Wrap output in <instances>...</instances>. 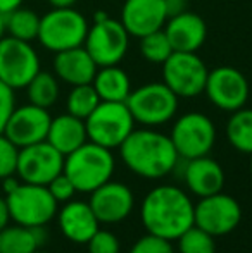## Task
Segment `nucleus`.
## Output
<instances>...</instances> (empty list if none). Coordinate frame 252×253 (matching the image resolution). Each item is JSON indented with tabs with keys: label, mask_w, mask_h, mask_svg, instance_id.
Instances as JSON below:
<instances>
[{
	"label": "nucleus",
	"mask_w": 252,
	"mask_h": 253,
	"mask_svg": "<svg viewBox=\"0 0 252 253\" xmlns=\"http://www.w3.org/2000/svg\"><path fill=\"white\" fill-rule=\"evenodd\" d=\"M194 202L182 188L162 184L145 195L140 219L147 233L176 241L194 226Z\"/></svg>",
	"instance_id": "nucleus-1"
},
{
	"label": "nucleus",
	"mask_w": 252,
	"mask_h": 253,
	"mask_svg": "<svg viewBox=\"0 0 252 253\" xmlns=\"http://www.w3.org/2000/svg\"><path fill=\"white\" fill-rule=\"evenodd\" d=\"M118 150L123 164L144 179H161L180 162L171 138L154 127L133 129Z\"/></svg>",
	"instance_id": "nucleus-2"
},
{
	"label": "nucleus",
	"mask_w": 252,
	"mask_h": 253,
	"mask_svg": "<svg viewBox=\"0 0 252 253\" xmlns=\"http://www.w3.org/2000/svg\"><path fill=\"white\" fill-rule=\"evenodd\" d=\"M114 167L116 160L112 150L94 141H87L64 157L62 172L73 181L76 191L92 193L99 186L111 181Z\"/></svg>",
	"instance_id": "nucleus-3"
},
{
	"label": "nucleus",
	"mask_w": 252,
	"mask_h": 253,
	"mask_svg": "<svg viewBox=\"0 0 252 253\" xmlns=\"http://www.w3.org/2000/svg\"><path fill=\"white\" fill-rule=\"evenodd\" d=\"M87 17L74 7L52 9L40 17L37 40L47 50L57 53L69 48L83 47L88 35Z\"/></svg>",
	"instance_id": "nucleus-4"
},
{
	"label": "nucleus",
	"mask_w": 252,
	"mask_h": 253,
	"mask_svg": "<svg viewBox=\"0 0 252 253\" xmlns=\"http://www.w3.org/2000/svg\"><path fill=\"white\" fill-rule=\"evenodd\" d=\"M180 98L166 86L162 81L145 83L133 88L126 105L133 116L135 123L144 127H157L175 119L178 112Z\"/></svg>",
	"instance_id": "nucleus-5"
},
{
	"label": "nucleus",
	"mask_w": 252,
	"mask_h": 253,
	"mask_svg": "<svg viewBox=\"0 0 252 253\" xmlns=\"http://www.w3.org/2000/svg\"><path fill=\"white\" fill-rule=\"evenodd\" d=\"M135 119L126 102H101L85 119L88 141L114 150L135 129Z\"/></svg>",
	"instance_id": "nucleus-6"
},
{
	"label": "nucleus",
	"mask_w": 252,
	"mask_h": 253,
	"mask_svg": "<svg viewBox=\"0 0 252 253\" xmlns=\"http://www.w3.org/2000/svg\"><path fill=\"white\" fill-rule=\"evenodd\" d=\"M83 47L99 67L116 66L125 59L130 47V35L119 19L105 12H97L94 24L88 28Z\"/></svg>",
	"instance_id": "nucleus-7"
},
{
	"label": "nucleus",
	"mask_w": 252,
	"mask_h": 253,
	"mask_svg": "<svg viewBox=\"0 0 252 253\" xmlns=\"http://www.w3.org/2000/svg\"><path fill=\"white\" fill-rule=\"evenodd\" d=\"M5 202L10 219L19 226L40 227L57 215L59 203L50 195L49 188L42 184L21 183L16 190L7 193Z\"/></svg>",
	"instance_id": "nucleus-8"
},
{
	"label": "nucleus",
	"mask_w": 252,
	"mask_h": 253,
	"mask_svg": "<svg viewBox=\"0 0 252 253\" xmlns=\"http://www.w3.org/2000/svg\"><path fill=\"white\" fill-rule=\"evenodd\" d=\"M169 138L180 159L192 160L211 153L216 143V126L205 114L185 112L175 121Z\"/></svg>",
	"instance_id": "nucleus-9"
},
{
	"label": "nucleus",
	"mask_w": 252,
	"mask_h": 253,
	"mask_svg": "<svg viewBox=\"0 0 252 253\" xmlns=\"http://www.w3.org/2000/svg\"><path fill=\"white\" fill-rule=\"evenodd\" d=\"M209 69L195 52H173L162 64V83L178 98L204 93Z\"/></svg>",
	"instance_id": "nucleus-10"
},
{
	"label": "nucleus",
	"mask_w": 252,
	"mask_h": 253,
	"mask_svg": "<svg viewBox=\"0 0 252 253\" xmlns=\"http://www.w3.org/2000/svg\"><path fill=\"white\" fill-rule=\"evenodd\" d=\"M40 57L31 42H23L9 35L0 40V81L9 88L23 90L40 71Z\"/></svg>",
	"instance_id": "nucleus-11"
},
{
	"label": "nucleus",
	"mask_w": 252,
	"mask_h": 253,
	"mask_svg": "<svg viewBox=\"0 0 252 253\" xmlns=\"http://www.w3.org/2000/svg\"><path fill=\"white\" fill-rule=\"evenodd\" d=\"M249 81L242 71L232 66H219L209 71L204 95L207 100L223 112H235L246 107L249 100Z\"/></svg>",
	"instance_id": "nucleus-12"
},
{
	"label": "nucleus",
	"mask_w": 252,
	"mask_h": 253,
	"mask_svg": "<svg viewBox=\"0 0 252 253\" xmlns=\"http://www.w3.org/2000/svg\"><path fill=\"white\" fill-rule=\"evenodd\" d=\"M242 220V207L230 195L223 191L209 195L195 203L194 209V226L211 236H225L237 229Z\"/></svg>",
	"instance_id": "nucleus-13"
},
{
	"label": "nucleus",
	"mask_w": 252,
	"mask_h": 253,
	"mask_svg": "<svg viewBox=\"0 0 252 253\" xmlns=\"http://www.w3.org/2000/svg\"><path fill=\"white\" fill-rule=\"evenodd\" d=\"M64 170V155L47 140L19 148L16 174L23 183L47 186Z\"/></svg>",
	"instance_id": "nucleus-14"
},
{
	"label": "nucleus",
	"mask_w": 252,
	"mask_h": 253,
	"mask_svg": "<svg viewBox=\"0 0 252 253\" xmlns=\"http://www.w3.org/2000/svg\"><path fill=\"white\" fill-rule=\"evenodd\" d=\"M50 121L49 109H42L33 103L14 107L3 127V134L19 148L40 143L47 140Z\"/></svg>",
	"instance_id": "nucleus-15"
},
{
	"label": "nucleus",
	"mask_w": 252,
	"mask_h": 253,
	"mask_svg": "<svg viewBox=\"0 0 252 253\" xmlns=\"http://www.w3.org/2000/svg\"><path fill=\"white\" fill-rule=\"evenodd\" d=\"M169 17L166 0H125L121 7V24L130 37L142 38L162 30Z\"/></svg>",
	"instance_id": "nucleus-16"
},
{
	"label": "nucleus",
	"mask_w": 252,
	"mask_h": 253,
	"mask_svg": "<svg viewBox=\"0 0 252 253\" xmlns=\"http://www.w3.org/2000/svg\"><path fill=\"white\" fill-rule=\"evenodd\" d=\"M95 217L101 224H118L125 220L135 207V197L130 186L119 181H107L90 193V202Z\"/></svg>",
	"instance_id": "nucleus-17"
},
{
	"label": "nucleus",
	"mask_w": 252,
	"mask_h": 253,
	"mask_svg": "<svg viewBox=\"0 0 252 253\" xmlns=\"http://www.w3.org/2000/svg\"><path fill=\"white\" fill-rule=\"evenodd\" d=\"M164 33L175 52H195L201 50L207 38V24L192 10H180L168 17L164 24Z\"/></svg>",
	"instance_id": "nucleus-18"
},
{
	"label": "nucleus",
	"mask_w": 252,
	"mask_h": 253,
	"mask_svg": "<svg viewBox=\"0 0 252 253\" xmlns=\"http://www.w3.org/2000/svg\"><path fill=\"white\" fill-rule=\"evenodd\" d=\"M183 179L187 188L199 198L209 197L223 191L225 188V170L219 166L218 160L211 159L209 155L197 157V159L187 160Z\"/></svg>",
	"instance_id": "nucleus-19"
},
{
	"label": "nucleus",
	"mask_w": 252,
	"mask_h": 253,
	"mask_svg": "<svg viewBox=\"0 0 252 253\" xmlns=\"http://www.w3.org/2000/svg\"><path fill=\"white\" fill-rule=\"evenodd\" d=\"M57 220L64 236L78 245L88 243V240L97 233L101 226L88 202H66L59 210Z\"/></svg>",
	"instance_id": "nucleus-20"
},
{
	"label": "nucleus",
	"mask_w": 252,
	"mask_h": 253,
	"mask_svg": "<svg viewBox=\"0 0 252 253\" xmlns=\"http://www.w3.org/2000/svg\"><path fill=\"white\" fill-rule=\"evenodd\" d=\"M52 67H54V74L57 76V80L69 86L92 83L99 69V66L85 47L57 52Z\"/></svg>",
	"instance_id": "nucleus-21"
},
{
	"label": "nucleus",
	"mask_w": 252,
	"mask_h": 253,
	"mask_svg": "<svg viewBox=\"0 0 252 253\" xmlns=\"http://www.w3.org/2000/svg\"><path fill=\"white\" fill-rule=\"evenodd\" d=\"M47 141L66 157L67 153L74 152L88 141L85 121L67 112L57 117H52L50 127L47 133Z\"/></svg>",
	"instance_id": "nucleus-22"
},
{
	"label": "nucleus",
	"mask_w": 252,
	"mask_h": 253,
	"mask_svg": "<svg viewBox=\"0 0 252 253\" xmlns=\"http://www.w3.org/2000/svg\"><path fill=\"white\" fill-rule=\"evenodd\" d=\"M92 84L102 102H126L133 90L131 78L119 64L99 67Z\"/></svg>",
	"instance_id": "nucleus-23"
},
{
	"label": "nucleus",
	"mask_w": 252,
	"mask_h": 253,
	"mask_svg": "<svg viewBox=\"0 0 252 253\" xmlns=\"http://www.w3.org/2000/svg\"><path fill=\"white\" fill-rule=\"evenodd\" d=\"M40 227H26L14 224L0 231V253H33L47 240V233Z\"/></svg>",
	"instance_id": "nucleus-24"
},
{
	"label": "nucleus",
	"mask_w": 252,
	"mask_h": 253,
	"mask_svg": "<svg viewBox=\"0 0 252 253\" xmlns=\"http://www.w3.org/2000/svg\"><path fill=\"white\" fill-rule=\"evenodd\" d=\"M26 93L30 103L42 107V109H50L59 100L61 84H59V80L54 73H47V71L40 69L35 74L33 80L28 83Z\"/></svg>",
	"instance_id": "nucleus-25"
},
{
	"label": "nucleus",
	"mask_w": 252,
	"mask_h": 253,
	"mask_svg": "<svg viewBox=\"0 0 252 253\" xmlns=\"http://www.w3.org/2000/svg\"><path fill=\"white\" fill-rule=\"evenodd\" d=\"M226 138L240 153L252 155V109L235 110L226 123Z\"/></svg>",
	"instance_id": "nucleus-26"
},
{
	"label": "nucleus",
	"mask_w": 252,
	"mask_h": 253,
	"mask_svg": "<svg viewBox=\"0 0 252 253\" xmlns=\"http://www.w3.org/2000/svg\"><path fill=\"white\" fill-rule=\"evenodd\" d=\"M7 35L23 42H33L40 30V16L35 10L17 7L5 16Z\"/></svg>",
	"instance_id": "nucleus-27"
},
{
	"label": "nucleus",
	"mask_w": 252,
	"mask_h": 253,
	"mask_svg": "<svg viewBox=\"0 0 252 253\" xmlns=\"http://www.w3.org/2000/svg\"><path fill=\"white\" fill-rule=\"evenodd\" d=\"M101 97L95 91L94 84H78V86H71V91L67 93L66 98V110L67 114L80 119H87L101 103Z\"/></svg>",
	"instance_id": "nucleus-28"
},
{
	"label": "nucleus",
	"mask_w": 252,
	"mask_h": 253,
	"mask_svg": "<svg viewBox=\"0 0 252 253\" xmlns=\"http://www.w3.org/2000/svg\"><path fill=\"white\" fill-rule=\"evenodd\" d=\"M138 40H140V45H138L140 55L151 64H161L162 66L168 60V57L175 52L171 43H169L168 37H166L164 30L149 33L145 37L138 38Z\"/></svg>",
	"instance_id": "nucleus-29"
},
{
	"label": "nucleus",
	"mask_w": 252,
	"mask_h": 253,
	"mask_svg": "<svg viewBox=\"0 0 252 253\" xmlns=\"http://www.w3.org/2000/svg\"><path fill=\"white\" fill-rule=\"evenodd\" d=\"M178 253H216L214 236L192 226L178 238Z\"/></svg>",
	"instance_id": "nucleus-30"
},
{
	"label": "nucleus",
	"mask_w": 252,
	"mask_h": 253,
	"mask_svg": "<svg viewBox=\"0 0 252 253\" xmlns=\"http://www.w3.org/2000/svg\"><path fill=\"white\" fill-rule=\"evenodd\" d=\"M19 147L12 143L3 133H0V179L16 174Z\"/></svg>",
	"instance_id": "nucleus-31"
},
{
	"label": "nucleus",
	"mask_w": 252,
	"mask_h": 253,
	"mask_svg": "<svg viewBox=\"0 0 252 253\" xmlns=\"http://www.w3.org/2000/svg\"><path fill=\"white\" fill-rule=\"evenodd\" d=\"M130 253H175L171 241L147 233L133 243Z\"/></svg>",
	"instance_id": "nucleus-32"
},
{
	"label": "nucleus",
	"mask_w": 252,
	"mask_h": 253,
	"mask_svg": "<svg viewBox=\"0 0 252 253\" xmlns=\"http://www.w3.org/2000/svg\"><path fill=\"white\" fill-rule=\"evenodd\" d=\"M88 252L90 253H119L121 245L114 233L99 227L97 233L88 240Z\"/></svg>",
	"instance_id": "nucleus-33"
},
{
	"label": "nucleus",
	"mask_w": 252,
	"mask_h": 253,
	"mask_svg": "<svg viewBox=\"0 0 252 253\" xmlns=\"http://www.w3.org/2000/svg\"><path fill=\"white\" fill-rule=\"evenodd\" d=\"M47 188L57 203H66V202L73 200L74 193H76V188H74L73 181H71L64 172H61L59 176H55L54 179L47 184Z\"/></svg>",
	"instance_id": "nucleus-34"
},
{
	"label": "nucleus",
	"mask_w": 252,
	"mask_h": 253,
	"mask_svg": "<svg viewBox=\"0 0 252 253\" xmlns=\"http://www.w3.org/2000/svg\"><path fill=\"white\" fill-rule=\"evenodd\" d=\"M16 107V95L12 88L7 86L3 81H0V133H3V127Z\"/></svg>",
	"instance_id": "nucleus-35"
},
{
	"label": "nucleus",
	"mask_w": 252,
	"mask_h": 253,
	"mask_svg": "<svg viewBox=\"0 0 252 253\" xmlns=\"http://www.w3.org/2000/svg\"><path fill=\"white\" fill-rule=\"evenodd\" d=\"M9 220H10V213H9V207H7L5 198L0 197V231L3 227L9 226Z\"/></svg>",
	"instance_id": "nucleus-36"
},
{
	"label": "nucleus",
	"mask_w": 252,
	"mask_h": 253,
	"mask_svg": "<svg viewBox=\"0 0 252 253\" xmlns=\"http://www.w3.org/2000/svg\"><path fill=\"white\" fill-rule=\"evenodd\" d=\"M23 2L24 0H0V12L7 16V14L12 12L14 9L23 5Z\"/></svg>",
	"instance_id": "nucleus-37"
},
{
	"label": "nucleus",
	"mask_w": 252,
	"mask_h": 253,
	"mask_svg": "<svg viewBox=\"0 0 252 253\" xmlns=\"http://www.w3.org/2000/svg\"><path fill=\"white\" fill-rule=\"evenodd\" d=\"M2 183H3V191H5V195L7 193H10V191H14L17 186H19V179H16L14 176H9V177H3L2 179Z\"/></svg>",
	"instance_id": "nucleus-38"
},
{
	"label": "nucleus",
	"mask_w": 252,
	"mask_h": 253,
	"mask_svg": "<svg viewBox=\"0 0 252 253\" xmlns=\"http://www.w3.org/2000/svg\"><path fill=\"white\" fill-rule=\"evenodd\" d=\"M52 9H66V7H74L78 0H47Z\"/></svg>",
	"instance_id": "nucleus-39"
},
{
	"label": "nucleus",
	"mask_w": 252,
	"mask_h": 253,
	"mask_svg": "<svg viewBox=\"0 0 252 253\" xmlns=\"http://www.w3.org/2000/svg\"><path fill=\"white\" fill-rule=\"evenodd\" d=\"M166 2H168V7H169V16H173V14L183 10V3H185V0H166Z\"/></svg>",
	"instance_id": "nucleus-40"
},
{
	"label": "nucleus",
	"mask_w": 252,
	"mask_h": 253,
	"mask_svg": "<svg viewBox=\"0 0 252 253\" xmlns=\"http://www.w3.org/2000/svg\"><path fill=\"white\" fill-rule=\"evenodd\" d=\"M7 35V28H5V14L0 12V40Z\"/></svg>",
	"instance_id": "nucleus-41"
},
{
	"label": "nucleus",
	"mask_w": 252,
	"mask_h": 253,
	"mask_svg": "<svg viewBox=\"0 0 252 253\" xmlns=\"http://www.w3.org/2000/svg\"><path fill=\"white\" fill-rule=\"evenodd\" d=\"M249 172H251V177H252V155H251V162H249Z\"/></svg>",
	"instance_id": "nucleus-42"
},
{
	"label": "nucleus",
	"mask_w": 252,
	"mask_h": 253,
	"mask_svg": "<svg viewBox=\"0 0 252 253\" xmlns=\"http://www.w3.org/2000/svg\"><path fill=\"white\" fill-rule=\"evenodd\" d=\"M33 253H44V252H38V250H35Z\"/></svg>",
	"instance_id": "nucleus-43"
}]
</instances>
